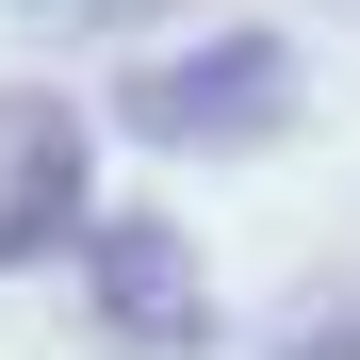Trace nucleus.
<instances>
[{
  "mask_svg": "<svg viewBox=\"0 0 360 360\" xmlns=\"http://www.w3.org/2000/svg\"><path fill=\"white\" fill-rule=\"evenodd\" d=\"M66 229H98V180H82V115L66 98H0V262L66 246Z\"/></svg>",
  "mask_w": 360,
  "mask_h": 360,
  "instance_id": "nucleus-1",
  "label": "nucleus"
},
{
  "mask_svg": "<svg viewBox=\"0 0 360 360\" xmlns=\"http://www.w3.org/2000/svg\"><path fill=\"white\" fill-rule=\"evenodd\" d=\"M213 115H278V49H229V66L131 82V131H213Z\"/></svg>",
  "mask_w": 360,
  "mask_h": 360,
  "instance_id": "nucleus-2",
  "label": "nucleus"
}]
</instances>
